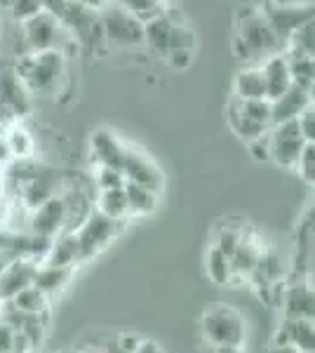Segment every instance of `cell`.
<instances>
[{
  "label": "cell",
  "instance_id": "cell-1",
  "mask_svg": "<svg viewBox=\"0 0 315 353\" xmlns=\"http://www.w3.org/2000/svg\"><path fill=\"white\" fill-rule=\"evenodd\" d=\"M276 31L268 24L261 8H243L236 17V33H233V52L245 64H261L271 54L283 52Z\"/></svg>",
  "mask_w": 315,
  "mask_h": 353
},
{
  "label": "cell",
  "instance_id": "cell-2",
  "mask_svg": "<svg viewBox=\"0 0 315 353\" xmlns=\"http://www.w3.org/2000/svg\"><path fill=\"white\" fill-rule=\"evenodd\" d=\"M68 54L59 50L26 52L17 59L14 71L31 97H57L66 83Z\"/></svg>",
  "mask_w": 315,
  "mask_h": 353
},
{
  "label": "cell",
  "instance_id": "cell-3",
  "mask_svg": "<svg viewBox=\"0 0 315 353\" xmlns=\"http://www.w3.org/2000/svg\"><path fill=\"white\" fill-rule=\"evenodd\" d=\"M21 41H24V54L26 52H50V50H59V52L71 54L73 50H80L73 36L66 31L57 17L50 12H38L31 19L21 21Z\"/></svg>",
  "mask_w": 315,
  "mask_h": 353
},
{
  "label": "cell",
  "instance_id": "cell-4",
  "mask_svg": "<svg viewBox=\"0 0 315 353\" xmlns=\"http://www.w3.org/2000/svg\"><path fill=\"white\" fill-rule=\"evenodd\" d=\"M200 332L210 349L219 346H245L247 339V323L243 313L233 306L216 304L200 316Z\"/></svg>",
  "mask_w": 315,
  "mask_h": 353
},
{
  "label": "cell",
  "instance_id": "cell-5",
  "mask_svg": "<svg viewBox=\"0 0 315 353\" xmlns=\"http://www.w3.org/2000/svg\"><path fill=\"white\" fill-rule=\"evenodd\" d=\"M99 17L104 43L108 48H139V45H146L144 19L141 17L113 3H106V8L101 10Z\"/></svg>",
  "mask_w": 315,
  "mask_h": 353
},
{
  "label": "cell",
  "instance_id": "cell-6",
  "mask_svg": "<svg viewBox=\"0 0 315 353\" xmlns=\"http://www.w3.org/2000/svg\"><path fill=\"white\" fill-rule=\"evenodd\" d=\"M144 41L148 48L160 57H167L174 50L196 48V33L179 21L170 19L167 14H156L144 21Z\"/></svg>",
  "mask_w": 315,
  "mask_h": 353
},
{
  "label": "cell",
  "instance_id": "cell-7",
  "mask_svg": "<svg viewBox=\"0 0 315 353\" xmlns=\"http://www.w3.org/2000/svg\"><path fill=\"white\" fill-rule=\"evenodd\" d=\"M120 229H123V221L108 219L101 212L92 210V212L88 214V219L73 231L76 233L78 248H80V264H85V261L94 259L96 254L104 252L108 245L118 238Z\"/></svg>",
  "mask_w": 315,
  "mask_h": 353
},
{
  "label": "cell",
  "instance_id": "cell-8",
  "mask_svg": "<svg viewBox=\"0 0 315 353\" xmlns=\"http://www.w3.org/2000/svg\"><path fill=\"white\" fill-rule=\"evenodd\" d=\"M261 10L283 45H287L289 38L294 36L311 17H315V5L306 3V0H287V3L268 0Z\"/></svg>",
  "mask_w": 315,
  "mask_h": 353
},
{
  "label": "cell",
  "instance_id": "cell-9",
  "mask_svg": "<svg viewBox=\"0 0 315 353\" xmlns=\"http://www.w3.org/2000/svg\"><path fill=\"white\" fill-rule=\"evenodd\" d=\"M268 141H271V163L283 170H294L303 146H306L299 123L289 121V123L273 125L268 130Z\"/></svg>",
  "mask_w": 315,
  "mask_h": 353
},
{
  "label": "cell",
  "instance_id": "cell-10",
  "mask_svg": "<svg viewBox=\"0 0 315 353\" xmlns=\"http://www.w3.org/2000/svg\"><path fill=\"white\" fill-rule=\"evenodd\" d=\"M28 233L40 238V241H52L54 236H59L66 226V201L64 196H52L45 203H40L38 208H33L28 212Z\"/></svg>",
  "mask_w": 315,
  "mask_h": 353
},
{
  "label": "cell",
  "instance_id": "cell-11",
  "mask_svg": "<svg viewBox=\"0 0 315 353\" xmlns=\"http://www.w3.org/2000/svg\"><path fill=\"white\" fill-rule=\"evenodd\" d=\"M31 111V94L19 81L14 68L0 73V118L21 121Z\"/></svg>",
  "mask_w": 315,
  "mask_h": 353
},
{
  "label": "cell",
  "instance_id": "cell-12",
  "mask_svg": "<svg viewBox=\"0 0 315 353\" xmlns=\"http://www.w3.org/2000/svg\"><path fill=\"white\" fill-rule=\"evenodd\" d=\"M123 174L128 176V181H134V184H141L146 189H153L156 193H163L165 186V176L158 170V165L141 153L139 149H132L128 146L125 151V161H123Z\"/></svg>",
  "mask_w": 315,
  "mask_h": 353
},
{
  "label": "cell",
  "instance_id": "cell-13",
  "mask_svg": "<svg viewBox=\"0 0 315 353\" xmlns=\"http://www.w3.org/2000/svg\"><path fill=\"white\" fill-rule=\"evenodd\" d=\"M40 261L36 257H14L0 273V299H12L19 290L33 285V276H36Z\"/></svg>",
  "mask_w": 315,
  "mask_h": 353
},
{
  "label": "cell",
  "instance_id": "cell-14",
  "mask_svg": "<svg viewBox=\"0 0 315 353\" xmlns=\"http://www.w3.org/2000/svg\"><path fill=\"white\" fill-rule=\"evenodd\" d=\"M283 318L315 321V288L308 281L292 283L283 290Z\"/></svg>",
  "mask_w": 315,
  "mask_h": 353
},
{
  "label": "cell",
  "instance_id": "cell-15",
  "mask_svg": "<svg viewBox=\"0 0 315 353\" xmlns=\"http://www.w3.org/2000/svg\"><path fill=\"white\" fill-rule=\"evenodd\" d=\"M266 252V245L254 231H247L245 229V236L240 241L238 250L231 254V261H233V273H236V281L240 278H252L259 266V261Z\"/></svg>",
  "mask_w": 315,
  "mask_h": 353
},
{
  "label": "cell",
  "instance_id": "cell-16",
  "mask_svg": "<svg viewBox=\"0 0 315 353\" xmlns=\"http://www.w3.org/2000/svg\"><path fill=\"white\" fill-rule=\"evenodd\" d=\"M125 151H128V144H123L111 130H96L92 139H90V153H92L94 165L123 170Z\"/></svg>",
  "mask_w": 315,
  "mask_h": 353
},
{
  "label": "cell",
  "instance_id": "cell-17",
  "mask_svg": "<svg viewBox=\"0 0 315 353\" xmlns=\"http://www.w3.org/2000/svg\"><path fill=\"white\" fill-rule=\"evenodd\" d=\"M276 344H289L299 353L315 351V321L306 318H283L276 334Z\"/></svg>",
  "mask_w": 315,
  "mask_h": 353
},
{
  "label": "cell",
  "instance_id": "cell-18",
  "mask_svg": "<svg viewBox=\"0 0 315 353\" xmlns=\"http://www.w3.org/2000/svg\"><path fill=\"white\" fill-rule=\"evenodd\" d=\"M261 71H263V81H266V97L268 99H278L280 94H285L287 90L294 85L292 81V71H289V61L285 57V50L278 54H271L268 59L261 61Z\"/></svg>",
  "mask_w": 315,
  "mask_h": 353
},
{
  "label": "cell",
  "instance_id": "cell-19",
  "mask_svg": "<svg viewBox=\"0 0 315 353\" xmlns=\"http://www.w3.org/2000/svg\"><path fill=\"white\" fill-rule=\"evenodd\" d=\"M311 104H313V101H311V94H308V88H301V85H292L287 92L280 94L278 99L271 101L273 125L296 121V118H299Z\"/></svg>",
  "mask_w": 315,
  "mask_h": 353
},
{
  "label": "cell",
  "instance_id": "cell-20",
  "mask_svg": "<svg viewBox=\"0 0 315 353\" xmlns=\"http://www.w3.org/2000/svg\"><path fill=\"white\" fill-rule=\"evenodd\" d=\"M73 276H76V266L38 264L36 276H33V285H36L38 290H43L50 299H54L68 288V283H71Z\"/></svg>",
  "mask_w": 315,
  "mask_h": 353
},
{
  "label": "cell",
  "instance_id": "cell-21",
  "mask_svg": "<svg viewBox=\"0 0 315 353\" xmlns=\"http://www.w3.org/2000/svg\"><path fill=\"white\" fill-rule=\"evenodd\" d=\"M40 264L78 266L80 264V248H78V241H76V233H73V231H61L59 236H54Z\"/></svg>",
  "mask_w": 315,
  "mask_h": 353
},
{
  "label": "cell",
  "instance_id": "cell-22",
  "mask_svg": "<svg viewBox=\"0 0 315 353\" xmlns=\"http://www.w3.org/2000/svg\"><path fill=\"white\" fill-rule=\"evenodd\" d=\"M226 125L231 128V132L236 134L240 141H245V144L259 139L261 134H266L268 130H271V128H266V125L252 121L247 113L240 109L238 101L233 99V97H231V101L226 104Z\"/></svg>",
  "mask_w": 315,
  "mask_h": 353
},
{
  "label": "cell",
  "instance_id": "cell-23",
  "mask_svg": "<svg viewBox=\"0 0 315 353\" xmlns=\"http://www.w3.org/2000/svg\"><path fill=\"white\" fill-rule=\"evenodd\" d=\"M233 97L236 99H263L266 97V81H263V71L259 64H245L236 73Z\"/></svg>",
  "mask_w": 315,
  "mask_h": 353
},
{
  "label": "cell",
  "instance_id": "cell-24",
  "mask_svg": "<svg viewBox=\"0 0 315 353\" xmlns=\"http://www.w3.org/2000/svg\"><path fill=\"white\" fill-rule=\"evenodd\" d=\"M125 196H128V210L130 217H148L158 210L160 203V193L153 189H146L141 184H134V181H128L125 184Z\"/></svg>",
  "mask_w": 315,
  "mask_h": 353
},
{
  "label": "cell",
  "instance_id": "cell-25",
  "mask_svg": "<svg viewBox=\"0 0 315 353\" xmlns=\"http://www.w3.org/2000/svg\"><path fill=\"white\" fill-rule=\"evenodd\" d=\"M8 301L19 313H24V316H48L50 304H52V299H50L43 290H38L36 285H28L24 290H19V292Z\"/></svg>",
  "mask_w": 315,
  "mask_h": 353
},
{
  "label": "cell",
  "instance_id": "cell-26",
  "mask_svg": "<svg viewBox=\"0 0 315 353\" xmlns=\"http://www.w3.org/2000/svg\"><path fill=\"white\" fill-rule=\"evenodd\" d=\"M205 273H207L210 283H214V285H231L236 281L231 257L226 252H221L219 248H214V245L205 254Z\"/></svg>",
  "mask_w": 315,
  "mask_h": 353
},
{
  "label": "cell",
  "instance_id": "cell-27",
  "mask_svg": "<svg viewBox=\"0 0 315 353\" xmlns=\"http://www.w3.org/2000/svg\"><path fill=\"white\" fill-rule=\"evenodd\" d=\"M94 210L101 212L108 219L125 221L130 219V210H128V196H125V186L123 189H108V191H96V201Z\"/></svg>",
  "mask_w": 315,
  "mask_h": 353
},
{
  "label": "cell",
  "instance_id": "cell-28",
  "mask_svg": "<svg viewBox=\"0 0 315 353\" xmlns=\"http://www.w3.org/2000/svg\"><path fill=\"white\" fill-rule=\"evenodd\" d=\"M5 141H8L10 151H12L14 161H26V158L33 156V146H36V141H33V134L28 132V130L21 125V121H12L5 125Z\"/></svg>",
  "mask_w": 315,
  "mask_h": 353
},
{
  "label": "cell",
  "instance_id": "cell-29",
  "mask_svg": "<svg viewBox=\"0 0 315 353\" xmlns=\"http://www.w3.org/2000/svg\"><path fill=\"white\" fill-rule=\"evenodd\" d=\"M285 57H287V61H289V71H292V81H294V85L311 88V83L315 81V57L287 52V50H285Z\"/></svg>",
  "mask_w": 315,
  "mask_h": 353
},
{
  "label": "cell",
  "instance_id": "cell-30",
  "mask_svg": "<svg viewBox=\"0 0 315 353\" xmlns=\"http://www.w3.org/2000/svg\"><path fill=\"white\" fill-rule=\"evenodd\" d=\"M285 50H287V52H296V54L315 57V17H311V19L289 38Z\"/></svg>",
  "mask_w": 315,
  "mask_h": 353
},
{
  "label": "cell",
  "instance_id": "cell-31",
  "mask_svg": "<svg viewBox=\"0 0 315 353\" xmlns=\"http://www.w3.org/2000/svg\"><path fill=\"white\" fill-rule=\"evenodd\" d=\"M236 99V97H233ZM238 106L243 109L252 121L266 125V128H273V109H271V99H236Z\"/></svg>",
  "mask_w": 315,
  "mask_h": 353
},
{
  "label": "cell",
  "instance_id": "cell-32",
  "mask_svg": "<svg viewBox=\"0 0 315 353\" xmlns=\"http://www.w3.org/2000/svg\"><path fill=\"white\" fill-rule=\"evenodd\" d=\"M94 186L96 191H108V189H123L128 184V176L123 174V170L118 168H106V165H94Z\"/></svg>",
  "mask_w": 315,
  "mask_h": 353
},
{
  "label": "cell",
  "instance_id": "cell-33",
  "mask_svg": "<svg viewBox=\"0 0 315 353\" xmlns=\"http://www.w3.org/2000/svg\"><path fill=\"white\" fill-rule=\"evenodd\" d=\"M243 236H245V226H221V229L216 231L214 248H219L221 252H226L228 257H231V254L238 250Z\"/></svg>",
  "mask_w": 315,
  "mask_h": 353
},
{
  "label": "cell",
  "instance_id": "cell-34",
  "mask_svg": "<svg viewBox=\"0 0 315 353\" xmlns=\"http://www.w3.org/2000/svg\"><path fill=\"white\" fill-rule=\"evenodd\" d=\"M113 5H120V8L130 10L141 19H151V17L160 14V8H163V0H108Z\"/></svg>",
  "mask_w": 315,
  "mask_h": 353
},
{
  "label": "cell",
  "instance_id": "cell-35",
  "mask_svg": "<svg viewBox=\"0 0 315 353\" xmlns=\"http://www.w3.org/2000/svg\"><path fill=\"white\" fill-rule=\"evenodd\" d=\"M296 174L301 176V181L306 186L315 189V144H306L299 156V161L294 165Z\"/></svg>",
  "mask_w": 315,
  "mask_h": 353
},
{
  "label": "cell",
  "instance_id": "cell-36",
  "mask_svg": "<svg viewBox=\"0 0 315 353\" xmlns=\"http://www.w3.org/2000/svg\"><path fill=\"white\" fill-rule=\"evenodd\" d=\"M8 10H10V14H12V19H17L21 24V21L43 12V3H40V0H10Z\"/></svg>",
  "mask_w": 315,
  "mask_h": 353
},
{
  "label": "cell",
  "instance_id": "cell-37",
  "mask_svg": "<svg viewBox=\"0 0 315 353\" xmlns=\"http://www.w3.org/2000/svg\"><path fill=\"white\" fill-rule=\"evenodd\" d=\"M146 341V337H141L139 332H120L116 339H113V346L120 349L123 353H136L141 349V344Z\"/></svg>",
  "mask_w": 315,
  "mask_h": 353
},
{
  "label": "cell",
  "instance_id": "cell-38",
  "mask_svg": "<svg viewBox=\"0 0 315 353\" xmlns=\"http://www.w3.org/2000/svg\"><path fill=\"white\" fill-rule=\"evenodd\" d=\"M296 123H299L303 141H306V144H315V104L308 106V109L296 118Z\"/></svg>",
  "mask_w": 315,
  "mask_h": 353
},
{
  "label": "cell",
  "instance_id": "cell-39",
  "mask_svg": "<svg viewBox=\"0 0 315 353\" xmlns=\"http://www.w3.org/2000/svg\"><path fill=\"white\" fill-rule=\"evenodd\" d=\"M247 149H250V156L254 158L256 163H271V141H268V132L261 134L259 139L250 141Z\"/></svg>",
  "mask_w": 315,
  "mask_h": 353
},
{
  "label": "cell",
  "instance_id": "cell-40",
  "mask_svg": "<svg viewBox=\"0 0 315 353\" xmlns=\"http://www.w3.org/2000/svg\"><path fill=\"white\" fill-rule=\"evenodd\" d=\"M165 59H167V64L172 68H176V71H184V68L191 66L193 50H174V52H170Z\"/></svg>",
  "mask_w": 315,
  "mask_h": 353
},
{
  "label": "cell",
  "instance_id": "cell-41",
  "mask_svg": "<svg viewBox=\"0 0 315 353\" xmlns=\"http://www.w3.org/2000/svg\"><path fill=\"white\" fill-rule=\"evenodd\" d=\"M12 161H14V156H12V151H10L8 141H5V134H0V165H8Z\"/></svg>",
  "mask_w": 315,
  "mask_h": 353
},
{
  "label": "cell",
  "instance_id": "cell-42",
  "mask_svg": "<svg viewBox=\"0 0 315 353\" xmlns=\"http://www.w3.org/2000/svg\"><path fill=\"white\" fill-rule=\"evenodd\" d=\"M136 353H165V351H163V346H160L158 341H153V339H146L144 344H141V349L136 351Z\"/></svg>",
  "mask_w": 315,
  "mask_h": 353
},
{
  "label": "cell",
  "instance_id": "cell-43",
  "mask_svg": "<svg viewBox=\"0 0 315 353\" xmlns=\"http://www.w3.org/2000/svg\"><path fill=\"white\" fill-rule=\"evenodd\" d=\"M78 5H83V8H90V10H96V12H101V10L106 8L108 0H76Z\"/></svg>",
  "mask_w": 315,
  "mask_h": 353
},
{
  "label": "cell",
  "instance_id": "cell-44",
  "mask_svg": "<svg viewBox=\"0 0 315 353\" xmlns=\"http://www.w3.org/2000/svg\"><path fill=\"white\" fill-rule=\"evenodd\" d=\"M271 353H299L294 349V346H289V344H276L271 349Z\"/></svg>",
  "mask_w": 315,
  "mask_h": 353
},
{
  "label": "cell",
  "instance_id": "cell-45",
  "mask_svg": "<svg viewBox=\"0 0 315 353\" xmlns=\"http://www.w3.org/2000/svg\"><path fill=\"white\" fill-rule=\"evenodd\" d=\"M212 353H245L243 346H219V349H212Z\"/></svg>",
  "mask_w": 315,
  "mask_h": 353
},
{
  "label": "cell",
  "instance_id": "cell-46",
  "mask_svg": "<svg viewBox=\"0 0 315 353\" xmlns=\"http://www.w3.org/2000/svg\"><path fill=\"white\" fill-rule=\"evenodd\" d=\"M76 353H108V349H99V346H85V349H80Z\"/></svg>",
  "mask_w": 315,
  "mask_h": 353
},
{
  "label": "cell",
  "instance_id": "cell-47",
  "mask_svg": "<svg viewBox=\"0 0 315 353\" xmlns=\"http://www.w3.org/2000/svg\"><path fill=\"white\" fill-rule=\"evenodd\" d=\"M308 283H311V285L315 288V259H313V266H311V273H308V278H306Z\"/></svg>",
  "mask_w": 315,
  "mask_h": 353
},
{
  "label": "cell",
  "instance_id": "cell-48",
  "mask_svg": "<svg viewBox=\"0 0 315 353\" xmlns=\"http://www.w3.org/2000/svg\"><path fill=\"white\" fill-rule=\"evenodd\" d=\"M308 94H311V101L315 104V81L311 83V88H308Z\"/></svg>",
  "mask_w": 315,
  "mask_h": 353
},
{
  "label": "cell",
  "instance_id": "cell-49",
  "mask_svg": "<svg viewBox=\"0 0 315 353\" xmlns=\"http://www.w3.org/2000/svg\"><path fill=\"white\" fill-rule=\"evenodd\" d=\"M5 125H8V123H5V118H0V134L5 132Z\"/></svg>",
  "mask_w": 315,
  "mask_h": 353
},
{
  "label": "cell",
  "instance_id": "cell-50",
  "mask_svg": "<svg viewBox=\"0 0 315 353\" xmlns=\"http://www.w3.org/2000/svg\"><path fill=\"white\" fill-rule=\"evenodd\" d=\"M108 353H123V351L116 349V346H111V349H108Z\"/></svg>",
  "mask_w": 315,
  "mask_h": 353
},
{
  "label": "cell",
  "instance_id": "cell-51",
  "mask_svg": "<svg viewBox=\"0 0 315 353\" xmlns=\"http://www.w3.org/2000/svg\"><path fill=\"white\" fill-rule=\"evenodd\" d=\"M28 353H40V351H38V349H33V351H28Z\"/></svg>",
  "mask_w": 315,
  "mask_h": 353
},
{
  "label": "cell",
  "instance_id": "cell-52",
  "mask_svg": "<svg viewBox=\"0 0 315 353\" xmlns=\"http://www.w3.org/2000/svg\"><path fill=\"white\" fill-rule=\"evenodd\" d=\"M54 353H68V351H54Z\"/></svg>",
  "mask_w": 315,
  "mask_h": 353
},
{
  "label": "cell",
  "instance_id": "cell-53",
  "mask_svg": "<svg viewBox=\"0 0 315 353\" xmlns=\"http://www.w3.org/2000/svg\"><path fill=\"white\" fill-rule=\"evenodd\" d=\"M3 3H5V5H8V3H10V0H3Z\"/></svg>",
  "mask_w": 315,
  "mask_h": 353
},
{
  "label": "cell",
  "instance_id": "cell-54",
  "mask_svg": "<svg viewBox=\"0 0 315 353\" xmlns=\"http://www.w3.org/2000/svg\"><path fill=\"white\" fill-rule=\"evenodd\" d=\"M280 3H287V0H280Z\"/></svg>",
  "mask_w": 315,
  "mask_h": 353
},
{
  "label": "cell",
  "instance_id": "cell-55",
  "mask_svg": "<svg viewBox=\"0 0 315 353\" xmlns=\"http://www.w3.org/2000/svg\"><path fill=\"white\" fill-rule=\"evenodd\" d=\"M313 353H315V351H313Z\"/></svg>",
  "mask_w": 315,
  "mask_h": 353
}]
</instances>
